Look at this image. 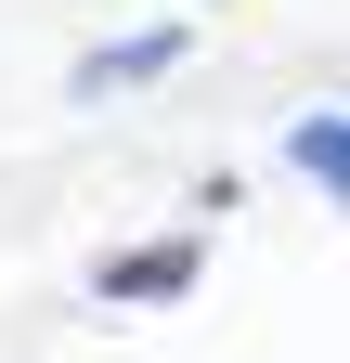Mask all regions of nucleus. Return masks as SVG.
<instances>
[{"mask_svg":"<svg viewBox=\"0 0 350 363\" xmlns=\"http://www.w3.org/2000/svg\"><path fill=\"white\" fill-rule=\"evenodd\" d=\"M182 52H195V13L117 26V39H91V52L65 65V104H117V91H156V78H182Z\"/></svg>","mask_w":350,"mask_h":363,"instance_id":"nucleus-1","label":"nucleus"},{"mask_svg":"<svg viewBox=\"0 0 350 363\" xmlns=\"http://www.w3.org/2000/svg\"><path fill=\"white\" fill-rule=\"evenodd\" d=\"M208 286V234H143V247H104L91 259V298L104 311H169Z\"/></svg>","mask_w":350,"mask_h":363,"instance_id":"nucleus-2","label":"nucleus"},{"mask_svg":"<svg viewBox=\"0 0 350 363\" xmlns=\"http://www.w3.org/2000/svg\"><path fill=\"white\" fill-rule=\"evenodd\" d=\"M273 156H286L298 182H312L324 208H350V104H298V117L273 130Z\"/></svg>","mask_w":350,"mask_h":363,"instance_id":"nucleus-3","label":"nucleus"}]
</instances>
